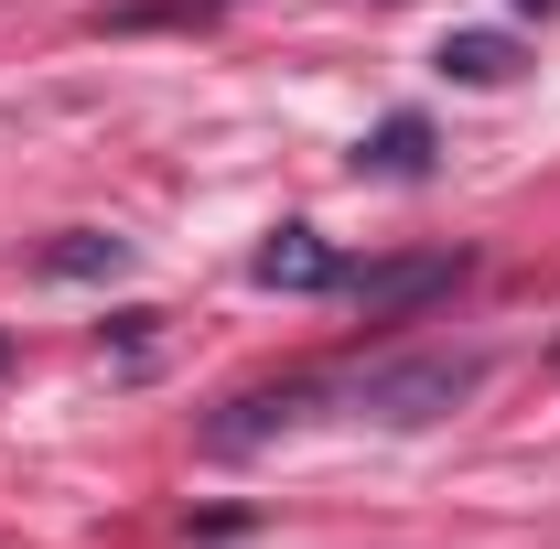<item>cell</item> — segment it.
Instances as JSON below:
<instances>
[{
    "instance_id": "3957f363",
    "label": "cell",
    "mask_w": 560,
    "mask_h": 549,
    "mask_svg": "<svg viewBox=\"0 0 560 549\" xmlns=\"http://www.w3.org/2000/svg\"><path fill=\"white\" fill-rule=\"evenodd\" d=\"M313 399H324L313 377H291V388H248V399H226V410L206 420V442H215V453H248V442H270V431H291V420L313 410Z\"/></svg>"
},
{
    "instance_id": "ba28073f",
    "label": "cell",
    "mask_w": 560,
    "mask_h": 549,
    "mask_svg": "<svg viewBox=\"0 0 560 549\" xmlns=\"http://www.w3.org/2000/svg\"><path fill=\"white\" fill-rule=\"evenodd\" d=\"M0 366H11V335H0Z\"/></svg>"
},
{
    "instance_id": "7a4b0ae2",
    "label": "cell",
    "mask_w": 560,
    "mask_h": 549,
    "mask_svg": "<svg viewBox=\"0 0 560 549\" xmlns=\"http://www.w3.org/2000/svg\"><path fill=\"white\" fill-rule=\"evenodd\" d=\"M453 270H464V259H453V248H431V259H388V270H355L346 291H355V313H377V324H388V313H420V302H442V291H453Z\"/></svg>"
},
{
    "instance_id": "5b68a950",
    "label": "cell",
    "mask_w": 560,
    "mask_h": 549,
    "mask_svg": "<svg viewBox=\"0 0 560 549\" xmlns=\"http://www.w3.org/2000/svg\"><path fill=\"white\" fill-rule=\"evenodd\" d=\"M355 173H388V184H420V173H431V130H420V119H377V140L355 151Z\"/></svg>"
},
{
    "instance_id": "277c9868",
    "label": "cell",
    "mask_w": 560,
    "mask_h": 549,
    "mask_svg": "<svg viewBox=\"0 0 560 549\" xmlns=\"http://www.w3.org/2000/svg\"><path fill=\"white\" fill-rule=\"evenodd\" d=\"M248 270L270 280V291H324V280H335V248H324L313 226H280V237L248 259Z\"/></svg>"
},
{
    "instance_id": "8992f818",
    "label": "cell",
    "mask_w": 560,
    "mask_h": 549,
    "mask_svg": "<svg viewBox=\"0 0 560 549\" xmlns=\"http://www.w3.org/2000/svg\"><path fill=\"white\" fill-rule=\"evenodd\" d=\"M442 75H453V86H506V75H517V44H506V33H453V44H442Z\"/></svg>"
},
{
    "instance_id": "6da1fadb",
    "label": "cell",
    "mask_w": 560,
    "mask_h": 549,
    "mask_svg": "<svg viewBox=\"0 0 560 549\" xmlns=\"http://www.w3.org/2000/svg\"><path fill=\"white\" fill-rule=\"evenodd\" d=\"M475 388H486V366H475V355H399V366L346 377L355 410H366V420H399V431H410V420H442L453 399H475Z\"/></svg>"
},
{
    "instance_id": "52a82bcc",
    "label": "cell",
    "mask_w": 560,
    "mask_h": 549,
    "mask_svg": "<svg viewBox=\"0 0 560 549\" xmlns=\"http://www.w3.org/2000/svg\"><path fill=\"white\" fill-rule=\"evenodd\" d=\"M44 270H66V280H119V270H130V248L75 226V237H55V248H44Z\"/></svg>"
}]
</instances>
